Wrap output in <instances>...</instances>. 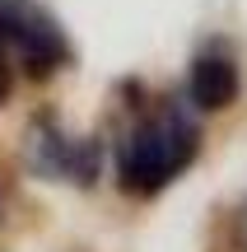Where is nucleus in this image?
Segmentation results:
<instances>
[{"mask_svg":"<svg viewBox=\"0 0 247 252\" xmlns=\"http://www.w3.org/2000/svg\"><path fill=\"white\" fill-rule=\"evenodd\" d=\"M33 154H37V168L61 173V178H70V182H93V173H98V163H103V150L93 140H70V135H65L61 126H52V122H37Z\"/></svg>","mask_w":247,"mask_h":252,"instance_id":"20e7f679","label":"nucleus"},{"mask_svg":"<svg viewBox=\"0 0 247 252\" xmlns=\"http://www.w3.org/2000/svg\"><path fill=\"white\" fill-rule=\"evenodd\" d=\"M243 94V75H238V61H233L224 47H210L192 61V75H187V98L196 103L201 112H224L233 108Z\"/></svg>","mask_w":247,"mask_h":252,"instance_id":"7ed1b4c3","label":"nucleus"},{"mask_svg":"<svg viewBox=\"0 0 247 252\" xmlns=\"http://www.w3.org/2000/svg\"><path fill=\"white\" fill-rule=\"evenodd\" d=\"M65 33L33 0H0V98H9L19 75L47 80L65 65Z\"/></svg>","mask_w":247,"mask_h":252,"instance_id":"f03ea898","label":"nucleus"},{"mask_svg":"<svg viewBox=\"0 0 247 252\" xmlns=\"http://www.w3.org/2000/svg\"><path fill=\"white\" fill-rule=\"evenodd\" d=\"M5 201H9V191H5V178H0V215H5Z\"/></svg>","mask_w":247,"mask_h":252,"instance_id":"39448f33","label":"nucleus"},{"mask_svg":"<svg viewBox=\"0 0 247 252\" xmlns=\"http://www.w3.org/2000/svg\"><path fill=\"white\" fill-rule=\"evenodd\" d=\"M201 150V126L192 112L182 108H159L149 117H140L121 140L117 168H121V187L126 191H159L187 168Z\"/></svg>","mask_w":247,"mask_h":252,"instance_id":"f257e3e1","label":"nucleus"}]
</instances>
